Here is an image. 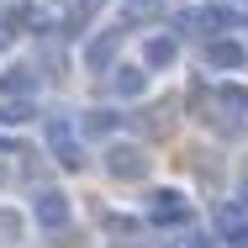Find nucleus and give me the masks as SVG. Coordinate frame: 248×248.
<instances>
[{"instance_id":"nucleus-1","label":"nucleus","mask_w":248,"mask_h":248,"mask_svg":"<svg viewBox=\"0 0 248 248\" xmlns=\"http://www.w3.org/2000/svg\"><path fill=\"white\" fill-rule=\"evenodd\" d=\"M143 169H148V164H143L138 148H111V174H127V180H132V174H143Z\"/></svg>"},{"instance_id":"nucleus-2","label":"nucleus","mask_w":248,"mask_h":248,"mask_svg":"<svg viewBox=\"0 0 248 248\" xmlns=\"http://www.w3.org/2000/svg\"><path fill=\"white\" fill-rule=\"evenodd\" d=\"M32 211H37V217H43V222H48V227H58V222H69V206H63V196H37V206H32Z\"/></svg>"},{"instance_id":"nucleus-3","label":"nucleus","mask_w":248,"mask_h":248,"mask_svg":"<svg viewBox=\"0 0 248 248\" xmlns=\"http://www.w3.org/2000/svg\"><path fill=\"white\" fill-rule=\"evenodd\" d=\"M116 90H122V95H143V90H148L143 69H116Z\"/></svg>"},{"instance_id":"nucleus-4","label":"nucleus","mask_w":248,"mask_h":248,"mask_svg":"<svg viewBox=\"0 0 248 248\" xmlns=\"http://www.w3.org/2000/svg\"><path fill=\"white\" fill-rule=\"evenodd\" d=\"M211 63L232 69V63H243V48H238V43H211Z\"/></svg>"},{"instance_id":"nucleus-5","label":"nucleus","mask_w":248,"mask_h":248,"mask_svg":"<svg viewBox=\"0 0 248 248\" xmlns=\"http://www.w3.org/2000/svg\"><path fill=\"white\" fill-rule=\"evenodd\" d=\"M148 63H174V43H169V37H153L148 43Z\"/></svg>"},{"instance_id":"nucleus-6","label":"nucleus","mask_w":248,"mask_h":248,"mask_svg":"<svg viewBox=\"0 0 248 248\" xmlns=\"http://www.w3.org/2000/svg\"><path fill=\"white\" fill-rule=\"evenodd\" d=\"M85 58H90V63H95V69H100V63L111 58V37H100V43H95V48H90V53H85Z\"/></svg>"},{"instance_id":"nucleus-7","label":"nucleus","mask_w":248,"mask_h":248,"mask_svg":"<svg viewBox=\"0 0 248 248\" xmlns=\"http://www.w3.org/2000/svg\"><path fill=\"white\" fill-rule=\"evenodd\" d=\"M196 248H211V243H206V238H196Z\"/></svg>"}]
</instances>
